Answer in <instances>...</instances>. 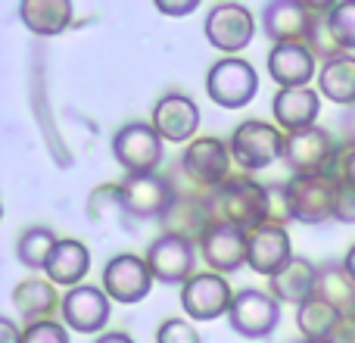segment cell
<instances>
[{
    "label": "cell",
    "instance_id": "1",
    "mask_svg": "<svg viewBox=\"0 0 355 343\" xmlns=\"http://www.w3.org/2000/svg\"><path fill=\"white\" fill-rule=\"evenodd\" d=\"M209 221H225V225H237L243 231H256V228L268 225L271 203H268V184L256 181L250 175H231L221 187L206 194Z\"/></svg>",
    "mask_w": 355,
    "mask_h": 343
},
{
    "label": "cell",
    "instance_id": "2",
    "mask_svg": "<svg viewBox=\"0 0 355 343\" xmlns=\"http://www.w3.org/2000/svg\"><path fill=\"white\" fill-rule=\"evenodd\" d=\"M231 156L243 172H262L284 160L287 153V135L277 125L262 122V119H246L227 137Z\"/></svg>",
    "mask_w": 355,
    "mask_h": 343
},
{
    "label": "cell",
    "instance_id": "3",
    "mask_svg": "<svg viewBox=\"0 0 355 343\" xmlns=\"http://www.w3.org/2000/svg\"><path fill=\"white\" fill-rule=\"evenodd\" d=\"M206 94L221 110H243L259 94V72L243 56H221L206 72Z\"/></svg>",
    "mask_w": 355,
    "mask_h": 343
},
{
    "label": "cell",
    "instance_id": "4",
    "mask_svg": "<svg viewBox=\"0 0 355 343\" xmlns=\"http://www.w3.org/2000/svg\"><path fill=\"white\" fill-rule=\"evenodd\" d=\"M287 200L293 221H300V225H324L337 212L340 181L337 175H290Z\"/></svg>",
    "mask_w": 355,
    "mask_h": 343
},
{
    "label": "cell",
    "instance_id": "5",
    "mask_svg": "<svg viewBox=\"0 0 355 343\" xmlns=\"http://www.w3.org/2000/svg\"><path fill=\"white\" fill-rule=\"evenodd\" d=\"M112 156L125 175H153L166 160V141L153 122H128L112 135Z\"/></svg>",
    "mask_w": 355,
    "mask_h": 343
},
{
    "label": "cell",
    "instance_id": "6",
    "mask_svg": "<svg viewBox=\"0 0 355 343\" xmlns=\"http://www.w3.org/2000/svg\"><path fill=\"white\" fill-rule=\"evenodd\" d=\"M231 144L221 141L215 135H202L196 141H190L181 153V172L187 175V181L193 187H200L202 194L221 187L231 178Z\"/></svg>",
    "mask_w": 355,
    "mask_h": 343
},
{
    "label": "cell",
    "instance_id": "7",
    "mask_svg": "<svg viewBox=\"0 0 355 343\" xmlns=\"http://www.w3.org/2000/svg\"><path fill=\"white\" fill-rule=\"evenodd\" d=\"M337 156H340V144L321 125H312L306 131H293L287 135V162L290 175H334L337 172Z\"/></svg>",
    "mask_w": 355,
    "mask_h": 343
},
{
    "label": "cell",
    "instance_id": "8",
    "mask_svg": "<svg viewBox=\"0 0 355 343\" xmlns=\"http://www.w3.org/2000/svg\"><path fill=\"white\" fill-rule=\"evenodd\" d=\"M202 35L225 56H237L256 37V16L243 3H231V0L227 3H215L209 6L206 19H202Z\"/></svg>",
    "mask_w": 355,
    "mask_h": 343
},
{
    "label": "cell",
    "instance_id": "9",
    "mask_svg": "<svg viewBox=\"0 0 355 343\" xmlns=\"http://www.w3.org/2000/svg\"><path fill=\"white\" fill-rule=\"evenodd\" d=\"M227 325L246 340H265L281 325V303L259 287H243L234 294Z\"/></svg>",
    "mask_w": 355,
    "mask_h": 343
},
{
    "label": "cell",
    "instance_id": "10",
    "mask_svg": "<svg viewBox=\"0 0 355 343\" xmlns=\"http://www.w3.org/2000/svg\"><path fill=\"white\" fill-rule=\"evenodd\" d=\"M153 284L156 278L150 271L147 259L137 256V253H116L100 275V287L106 290V296L112 303H122V306H135V303L147 300Z\"/></svg>",
    "mask_w": 355,
    "mask_h": 343
},
{
    "label": "cell",
    "instance_id": "11",
    "mask_svg": "<svg viewBox=\"0 0 355 343\" xmlns=\"http://www.w3.org/2000/svg\"><path fill=\"white\" fill-rule=\"evenodd\" d=\"M324 16H315L306 0H271L262 10V31L275 44H309L312 47Z\"/></svg>",
    "mask_w": 355,
    "mask_h": 343
},
{
    "label": "cell",
    "instance_id": "12",
    "mask_svg": "<svg viewBox=\"0 0 355 343\" xmlns=\"http://www.w3.org/2000/svg\"><path fill=\"white\" fill-rule=\"evenodd\" d=\"M196 250L200 246L193 240L181 237V234H159V237L150 240L144 259H147L150 271L159 284L184 287L196 275Z\"/></svg>",
    "mask_w": 355,
    "mask_h": 343
},
{
    "label": "cell",
    "instance_id": "13",
    "mask_svg": "<svg viewBox=\"0 0 355 343\" xmlns=\"http://www.w3.org/2000/svg\"><path fill=\"white\" fill-rule=\"evenodd\" d=\"M122 196H125V212L131 219H156L172 209L178 200V184L168 175H125L122 181Z\"/></svg>",
    "mask_w": 355,
    "mask_h": 343
},
{
    "label": "cell",
    "instance_id": "14",
    "mask_svg": "<svg viewBox=\"0 0 355 343\" xmlns=\"http://www.w3.org/2000/svg\"><path fill=\"white\" fill-rule=\"evenodd\" d=\"M234 290L225 275L215 271H196L181 287V309L190 321H215L231 312Z\"/></svg>",
    "mask_w": 355,
    "mask_h": 343
},
{
    "label": "cell",
    "instance_id": "15",
    "mask_svg": "<svg viewBox=\"0 0 355 343\" xmlns=\"http://www.w3.org/2000/svg\"><path fill=\"white\" fill-rule=\"evenodd\" d=\"M62 325L75 334H106L112 315V300L97 284H78L62 296Z\"/></svg>",
    "mask_w": 355,
    "mask_h": 343
},
{
    "label": "cell",
    "instance_id": "16",
    "mask_svg": "<svg viewBox=\"0 0 355 343\" xmlns=\"http://www.w3.org/2000/svg\"><path fill=\"white\" fill-rule=\"evenodd\" d=\"M200 256L215 275H234L246 265V250H250V231L225 221H212L200 237Z\"/></svg>",
    "mask_w": 355,
    "mask_h": 343
},
{
    "label": "cell",
    "instance_id": "17",
    "mask_svg": "<svg viewBox=\"0 0 355 343\" xmlns=\"http://www.w3.org/2000/svg\"><path fill=\"white\" fill-rule=\"evenodd\" d=\"M200 122H202V112H200V106H196V100L181 91L162 94L153 106V128L159 131V137L168 144L196 141Z\"/></svg>",
    "mask_w": 355,
    "mask_h": 343
},
{
    "label": "cell",
    "instance_id": "18",
    "mask_svg": "<svg viewBox=\"0 0 355 343\" xmlns=\"http://www.w3.org/2000/svg\"><path fill=\"white\" fill-rule=\"evenodd\" d=\"M318 60L309 44H275L268 50V75L281 87H309V81L318 78Z\"/></svg>",
    "mask_w": 355,
    "mask_h": 343
},
{
    "label": "cell",
    "instance_id": "19",
    "mask_svg": "<svg viewBox=\"0 0 355 343\" xmlns=\"http://www.w3.org/2000/svg\"><path fill=\"white\" fill-rule=\"evenodd\" d=\"M293 259V244H290L287 228L281 225H262L250 234V250H246V265L256 275L271 278L281 269H287Z\"/></svg>",
    "mask_w": 355,
    "mask_h": 343
},
{
    "label": "cell",
    "instance_id": "20",
    "mask_svg": "<svg viewBox=\"0 0 355 343\" xmlns=\"http://www.w3.org/2000/svg\"><path fill=\"white\" fill-rule=\"evenodd\" d=\"M271 116L284 135L306 131L321 116V94L312 87H281L271 97Z\"/></svg>",
    "mask_w": 355,
    "mask_h": 343
},
{
    "label": "cell",
    "instance_id": "21",
    "mask_svg": "<svg viewBox=\"0 0 355 343\" xmlns=\"http://www.w3.org/2000/svg\"><path fill=\"white\" fill-rule=\"evenodd\" d=\"M12 306H16L19 319L28 325L37 321H50L62 309V296L56 294V284H50L47 278H25L12 287Z\"/></svg>",
    "mask_w": 355,
    "mask_h": 343
},
{
    "label": "cell",
    "instance_id": "22",
    "mask_svg": "<svg viewBox=\"0 0 355 343\" xmlns=\"http://www.w3.org/2000/svg\"><path fill=\"white\" fill-rule=\"evenodd\" d=\"M315 287H318V265L306 256H293L287 269H281L268 281V294L275 296L281 306L284 303H293L296 309L306 300H312Z\"/></svg>",
    "mask_w": 355,
    "mask_h": 343
},
{
    "label": "cell",
    "instance_id": "23",
    "mask_svg": "<svg viewBox=\"0 0 355 343\" xmlns=\"http://www.w3.org/2000/svg\"><path fill=\"white\" fill-rule=\"evenodd\" d=\"M87 271H91V250L75 237H60L47 269H44L47 281L56 284V287L72 290V287H78V284H85Z\"/></svg>",
    "mask_w": 355,
    "mask_h": 343
},
{
    "label": "cell",
    "instance_id": "24",
    "mask_svg": "<svg viewBox=\"0 0 355 343\" xmlns=\"http://www.w3.org/2000/svg\"><path fill=\"white\" fill-rule=\"evenodd\" d=\"M159 225H162V234H181V237L200 244L202 231L212 225V221H209L206 194H181V190H178V200L159 219Z\"/></svg>",
    "mask_w": 355,
    "mask_h": 343
},
{
    "label": "cell",
    "instance_id": "25",
    "mask_svg": "<svg viewBox=\"0 0 355 343\" xmlns=\"http://www.w3.org/2000/svg\"><path fill=\"white\" fill-rule=\"evenodd\" d=\"M75 6L69 0H25L19 3V19L37 37H56L72 28Z\"/></svg>",
    "mask_w": 355,
    "mask_h": 343
},
{
    "label": "cell",
    "instance_id": "26",
    "mask_svg": "<svg viewBox=\"0 0 355 343\" xmlns=\"http://www.w3.org/2000/svg\"><path fill=\"white\" fill-rule=\"evenodd\" d=\"M318 94L337 106H355V53H334L321 60Z\"/></svg>",
    "mask_w": 355,
    "mask_h": 343
},
{
    "label": "cell",
    "instance_id": "27",
    "mask_svg": "<svg viewBox=\"0 0 355 343\" xmlns=\"http://www.w3.org/2000/svg\"><path fill=\"white\" fill-rule=\"evenodd\" d=\"M343 319L346 315L340 312L337 306L318 300V296L306 300L300 309H296V328H300L302 340H331Z\"/></svg>",
    "mask_w": 355,
    "mask_h": 343
},
{
    "label": "cell",
    "instance_id": "28",
    "mask_svg": "<svg viewBox=\"0 0 355 343\" xmlns=\"http://www.w3.org/2000/svg\"><path fill=\"white\" fill-rule=\"evenodd\" d=\"M315 296L331 306H337L343 315H355V284L343 262H324L318 265V287Z\"/></svg>",
    "mask_w": 355,
    "mask_h": 343
},
{
    "label": "cell",
    "instance_id": "29",
    "mask_svg": "<svg viewBox=\"0 0 355 343\" xmlns=\"http://www.w3.org/2000/svg\"><path fill=\"white\" fill-rule=\"evenodd\" d=\"M56 244H60V237H56L53 228L31 225V228H25V231L19 234V240H16V259L28 271H44V269H47V262H50V256H53Z\"/></svg>",
    "mask_w": 355,
    "mask_h": 343
},
{
    "label": "cell",
    "instance_id": "30",
    "mask_svg": "<svg viewBox=\"0 0 355 343\" xmlns=\"http://www.w3.org/2000/svg\"><path fill=\"white\" fill-rule=\"evenodd\" d=\"M324 31L334 50L352 53L355 50V0H337L334 10L324 16Z\"/></svg>",
    "mask_w": 355,
    "mask_h": 343
},
{
    "label": "cell",
    "instance_id": "31",
    "mask_svg": "<svg viewBox=\"0 0 355 343\" xmlns=\"http://www.w3.org/2000/svg\"><path fill=\"white\" fill-rule=\"evenodd\" d=\"M87 215L94 221H106L110 215H128L125 212V196H122V184H100V187L91 190L87 196Z\"/></svg>",
    "mask_w": 355,
    "mask_h": 343
},
{
    "label": "cell",
    "instance_id": "32",
    "mask_svg": "<svg viewBox=\"0 0 355 343\" xmlns=\"http://www.w3.org/2000/svg\"><path fill=\"white\" fill-rule=\"evenodd\" d=\"M156 343H202L190 319H166L156 331Z\"/></svg>",
    "mask_w": 355,
    "mask_h": 343
},
{
    "label": "cell",
    "instance_id": "33",
    "mask_svg": "<svg viewBox=\"0 0 355 343\" xmlns=\"http://www.w3.org/2000/svg\"><path fill=\"white\" fill-rule=\"evenodd\" d=\"M22 343H69V328L56 319L22 328Z\"/></svg>",
    "mask_w": 355,
    "mask_h": 343
},
{
    "label": "cell",
    "instance_id": "34",
    "mask_svg": "<svg viewBox=\"0 0 355 343\" xmlns=\"http://www.w3.org/2000/svg\"><path fill=\"white\" fill-rule=\"evenodd\" d=\"M268 203H271V215L268 225H287L293 221V212H290V200H287V181L281 184H268Z\"/></svg>",
    "mask_w": 355,
    "mask_h": 343
},
{
    "label": "cell",
    "instance_id": "35",
    "mask_svg": "<svg viewBox=\"0 0 355 343\" xmlns=\"http://www.w3.org/2000/svg\"><path fill=\"white\" fill-rule=\"evenodd\" d=\"M337 181L343 187H355V144H340V156H337Z\"/></svg>",
    "mask_w": 355,
    "mask_h": 343
},
{
    "label": "cell",
    "instance_id": "36",
    "mask_svg": "<svg viewBox=\"0 0 355 343\" xmlns=\"http://www.w3.org/2000/svg\"><path fill=\"white\" fill-rule=\"evenodd\" d=\"M334 219H337L340 225H355V187H343V184H340V200H337Z\"/></svg>",
    "mask_w": 355,
    "mask_h": 343
},
{
    "label": "cell",
    "instance_id": "37",
    "mask_svg": "<svg viewBox=\"0 0 355 343\" xmlns=\"http://www.w3.org/2000/svg\"><path fill=\"white\" fill-rule=\"evenodd\" d=\"M196 6H200L196 0H184V3H166V0H156V10H159L162 16H175V19L196 12Z\"/></svg>",
    "mask_w": 355,
    "mask_h": 343
},
{
    "label": "cell",
    "instance_id": "38",
    "mask_svg": "<svg viewBox=\"0 0 355 343\" xmlns=\"http://www.w3.org/2000/svg\"><path fill=\"white\" fill-rule=\"evenodd\" d=\"M331 343H355V315H346V319L340 321V328L334 331Z\"/></svg>",
    "mask_w": 355,
    "mask_h": 343
},
{
    "label": "cell",
    "instance_id": "39",
    "mask_svg": "<svg viewBox=\"0 0 355 343\" xmlns=\"http://www.w3.org/2000/svg\"><path fill=\"white\" fill-rule=\"evenodd\" d=\"M0 343H22V331L12 319H0Z\"/></svg>",
    "mask_w": 355,
    "mask_h": 343
},
{
    "label": "cell",
    "instance_id": "40",
    "mask_svg": "<svg viewBox=\"0 0 355 343\" xmlns=\"http://www.w3.org/2000/svg\"><path fill=\"white\" fill-rule=\"evenodd\" d=\"M94 343H135V337L125 334V331H106V334H100Z\"/></svg>",
    "mask_w": 355,
    "mask_h": 343
},
{
    "label": "cell",
    "instance_id": "41",
    "mask_svg": "<svg viewBox=\"0 0 355 343\" xmlns=\"http://www.w3.org/2000/svg\"><path fill=\"white\" fill-rule=\"evenodd\" d=\"M343 269L349 271V278H352V284H355V244L346 250V256H343Z\"/></svg>",
    "mask_w": 355,
    "mask_h": 343
},
{
    "label": "cell",
    "instance_id": "42",
    "mask_svg": "<svg viewBox=\"0 0 355 343\" xmlns=\"http://www.w3.org/2000/svg\"><path fill=\"white\" fill-rule=\"evenodd\" d=\"M300 343H331V340H300Z\"/></svg>",
    "mask_w": 355,
    "mask_h": 343
}]
</instances>
